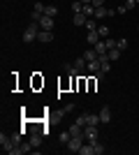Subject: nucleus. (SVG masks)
I'll return each mask as SVG.
<instances>
[{
  "instance_id": "nucleus-1",
  "label": "nucleus",
  "mask_w": 139,
  "mask_h": 155,
  "mask_svg": "<svg viewBox=\"0 0 139 155\" xmlns=\"http://www.w3.org/2000/svg\"><path fill=\"white\" fill-rule=\"evenodd\" d=\"M42 28H40V23H37V21H30V26L26 28V30H23V42H33V39H37V32H40Z\"/></svg>"
},
{
  "instance_id": "nucleus-2",
  "label": "nucleus",
  "mask_w": 139,
  "mask_h": 155,
  "mask_svg": "<svg viewBox=\"0 0 139 155\" xmlns=\"http://www.w3.org/2000/svg\"><path fill=\"white\" fill-rule=\"evenodd\" d=\"M0 146H2V150H5V153H12V150L16 148V143H14V139H12L9 134H5V132L0 134Z\"/></svg>"
},
{
  "instance_id": "nucleus-3",
  "label": "nucleus",
  "mask_w": 139,
  "mask_h": 155,
  "mask_svg": "<svg viewBox=\"0 0 139 155\" xmlns=\"http://www.w3.org/2000/svg\"><path fill=\"white\" fill-rule=\"evenodd\" d=\"M81 146H84V137H72V139L67 141V150H70V153H79Z\"/></svg>"
},
{
  "instance_id": "nucleus-4",
  "label": "nucleus",
  "mask_w": 139,
  "mask_h": 155,
  "mask_svg": "<svg viewBox=\"0 0 139 155\" xmlns=\"http://www.w3.org/2000/svg\"><path fill=\"white\" fill-rule=\"evenodd\" d=\"M84 139L98 141V125H86V127H84Z\"/></svg>"
},
{
  "instance_id": "nucleus-5",
  "label": "nucleus",
  "mask_w": 139,
  "mask_h": 155,
  "mask_svg": "<svg viewBox=\"0 0 139 155\" xmlns=\"http://www.w3.org/2000/svg\"><path fill=\"white\" fill-rule=\"evenodd\" d=\"M40 28H42V30H53V16H46V14H42Z\"/></svg>"
},
{
  "instance_id": "nucleus-6",
  "label": "nucleus",
  "mask_w": 139,
  "mask_h": 155,
  "mask_svg": "<svg viewBox=\"0 0 139 155\" xmlns=\"http://www.w3.org/2000/svg\"><path fill=\"white\" fill-rule=\"evenodd\" d=\"M98 116H100V123H109V120H111V109H109V107H102Z\"/></svg>"
},
{
  "instance_id": "nucleus-7",
  "label": "nucleus",
  "mask_w": 139,
  "mask_h": 155,
  "mask_svg": "<svg viewBox=\"0 0 139 155\" xmlns=\"http://www.w3.org/2000/svg\"><path fill=\"white\" fill-rule=\"evenodd\" d=\"M79 155H95V141L84 143V146H81V150H79Z\"/></svg>"
},
{
  "instance_id": "nucleus-8",
  "label": "nucleus",
  "mask_w": 139,
  "mask_h": 155,
  "mask_svg": "<svg viewBox=\"0 0 139 155\" xmlns=\"http://www.w3.org/2000/svg\"><path fill=\"white\" fill-rule=\"evenodd\" d=\"M86 21H88V16L84 12H79V14H74V19H72V23L77 28H81V26H86Z\"/></svg>"
},
{
  "instance_id": "nucleus-9",
  "label": "nucleus",
  "mask_w": 139,
  "mask_h": 155,
  "mask_svg": "<svg viewBox=\"0 0 139 155\" xmlns=\"http://www.w3.org/2000/svg\"><path fill=\"white\" fill-rule=\"evenodd\" d=\"M86 42H88L91 46H95V44H98V42H100V35H98V30H88V35H86Z\"/></svg>"
},
{
  "instance_id": "nucleus-10",
  "label": "nucleus",
  "mask_w": 139,
  "mask_h": 155,
  "mask_svg": "<svg viewBox=\"0 0 139 155\" xmlns=\"http://www.w3.org/2000/svg\"><path fill=\"white\" fill-rule=\"evenodd\" d=\"M37 39H40V42H51L53 39V30H40L37 32Z\"/></svg>"
},
{
  "instance_id": "nucleus-11",
  "label": "nucleus",
  "mask_w": 139,
  "mask_h": 155,
  "mask_svg": "<svg viewBox=\"0 0 139 155\" xmlns=\"http://www.w3.org/2000/svg\"><path fill=\"white\" fill-rule=\"evenodd\" d=\"M81 56L86 58V63H91V60H98V51H95V46H93V49H88V51H84Z\"/></svg>"
},
{
  "instance_id": "nucleus-12",
  "label": "nucleus",
  "mask_w": 139,
  "mask_h": 155,
  "mask_svg": "<svg viewBox=\"0 0 139 155\" xmlns=\"http://www.w3.org/2000/svg\"><path fill=\"white\" fill-rule=\"evenodd\" d=\"M86 70L91 72V74H98V72H102V70H100V60H91V63L86 65Z\"/></svg>"
},
{
  "instance_id": "nucleus-13",
  "label": "nucleus",
  "mask_w": 139,
  "mask_h": 155,
  "mask_svg": "<svg viewBox=\"0 0 139 155\" xmlns=\"http://www.w3.org/2000/svg\"><path fill=\"white\" fill-rule=\"evenodd\" d=\"M86 58H84V56H79V58H77V60H74V67H77V70H79V72H84V70H86Z\"/></svg>"
},
{
  "instance_id": "nucleus-14",
  "label": "nucleus",
  "mask_w": 139,
  "mask_h": 155,
  "mask_svg": "<svg viewBox=\"0 0 139 155\" xmlns=\"http://www.w3.org/2000/svg\"><path fill=\"white\" fill-rule=\"evenodd\" d=\"M121 53H123V51L116 46V49H109V51H107V56H109V60H118V58H121Z\"/></svg>"
},
{
  "instance_id": "nucleus-15",
  "label": "nucleus",
  "mask_w": 139,
  "mask_h": 155,
  "mask_svg": "<svg viewBox=\"0 0 139 155\" xmlns=\"http://www.w3.org/2000/svg\"><path fill=\"white\" fill-rule=\"evenodd\" d=\"M44 14H46V16H53V19H56V16H58V7H53V5H46Z\"/></svg>"
},
{
  "instance_id": "nucleus-16",
  "label": "nucleus",
  "mask_w": 139,
  "mask_h": 155,
  "mask_svg": "<svg viewBox=\"0 0 139 155\" xmlns=\"http://www.w3.org/2000/svg\"><path fill=\"white\" fill-rule=\"evenodd\" d=\"M72 12H74V14L84 12V2H81V0H72Z\"/></svg>"
},
{
  "instance_id": "nucleus-17",
  "label": "nucleus",
  "mask_w": 139,
  "mask_h": 155,
  "mask_svg": "<svg viewBox=\"0 0 139 155\" xmlns=\"http://www.w3.org/2000/svg\"><path fill=\"white\" fill-rule=\"evenodd\" d=\"M95 51H98V56H102V53H107V51H109V49H107V44H104V39L95 44Z\"/></svg>"
},
{
  "instance_id": "nucleus-18",
  "label": "nucleus",
  "mask_w": 139,
  "mask_h": 155,
  "mask_svg": "<svg viewBox=\"0 0 139 155\" xmlns=\"http://www.w3.org/2000/svg\"><path fill=\"white\" fill-rule=\"evenodd\" d=\"M74 123H79L81 127H86V123H88V114H79V116H77V120H74Z\"/></svg>"
},
{
  "instance_id": "nucleus-19",
  "label": "nucleus",
  "mask_w": 139,
  "mask_h": 155,
  "mask_svg": "<svg viewBox=\"0 0 139 155\" xmlns=\"http://www.w3.org/2000/svg\"><path fill=\"white\" fill-rule=\"evenodd\" d=\"M70 139H72L70 130H67V132H60V143H63V146H67V141H70Z\"/></svg>"
},
{
  "instance_id": "nucleus-20",
  "label": "nucleus",
  "mask_w": 139,
  "mask_h": 155,
  "mask_svg": "<svg viewBox=\"0 0 139 155\" xmlns=\"http://www.w3.org/2000/svg\"><path fill=\"white\" fill-rule=\"evenodd\" d=\"M98 35L100 37H109V28L107 26H98Z\"/></svg>"
},
{
  "instance_id": "nucleus-21",
  "label": "nucleus",
  "mask_w": 139,
  "mask_h": 155,
  "mask_svg": "<svg viewBox=\"0 0 139 155\" xmlns=\"http://www.w3.org/2000/svg\"><path fill=\"white\" fill-rule=\"evenodd\" d=\"M84 28H86V30H98V23H95V19H88Z\"/></svg>"
},
{
  "instance_id": "nucleus-22",
  "label": "nucleus",
  "mask_w": 139,
  "mask_h": 155,
  "mask_svg": "<svg viewBox=\"0 0 139 155\" xmlns=\"http://www.w3.org/2000/svg\"><path fill=\"white\" fill-rule=\"evenodd\" d=\"M100 123V116H95V114H88V123L86 125H98Z\"/></svg>"
},
{
  "instance_id": "nucleus-23",
  "label": "nucleus",
  "mask_w": 139,
  "mask_h": 155,
  "mask_svg": "<svg viewBox=\"0 0 139 155\" xmlns=\"http://www.w3.org/2000/svg\"><path fill=\"white\" fill-rule=\"evenodd\" d=\"M116 46H118L121 51H125V49H127V39H123V37H121L118 42H116Z\"/></svg>"
},
{
  "instance_id": "nucleus-24",
  "label": "nucleus",
  "mask_w": 139,
  "mask_h": 155,
  "mask_svg": "<svg viewBox=\"0 0 139 155\" xmlns=\"http://www.w3.org/2000/svg\"><path fill=\"white\" fill-rule=\"evenodd\" d=\"M104 44H107V49H116V39L107 37V39H104Z\"/></svg>"
},
{
  "instance_id": "nucleus-25",
  "label": "nucleus",
  "mask_w": 139,
  "mask_h": 155,
  "mask_svg": "<svg viewBox=\"0 0 139 155\" xmlns=\"http://www.w3.org/2000/svg\"><path fill=\"white\" fill-rule=\"evenodd\" d=\"M44 9H46V5H44V2H35V12L44 14Z\"/></svg>"
},
{
  "instance_id": "nucleus-26",
  "label": "nucleus",
  "mask_w": 139,
  "mask_h": 155,
  "mask_svg": "<svg viewBox=\"0 0 139 155\" xmlns=\"http://www.w3.org/2000/svg\"><path fill=\"white\" fill-rule=\"evenodd\" d=\"M123 5H125V9H127V12H130V9H134V5H137V2H134V0H125Z\"/></svg>"
},
{
  "instance_id": "nucleus-27",
  "label": "nucleus",
  "mask_w": 139,
  "mask_h": 155,
  "mask_svg": "<svg viewBox=\"0 0 139 155\" xmlns=\"http://www.w3.org/2000/svg\"><path fill=\"white\" fill-rule=\"evenodd\" d=\"M104 153V146H102V143H98L95 141V155H102Z\"/></svg>"
},
{
  "instance_id": "nucleus-28",
  "label": "nucleus",
  "mask_w": 139,
  "mask_h": 155,
  "mask_svg": "<svg viewBox=\"0 0 139 155\" xmlns=\"http://www.w3.org/2000/svg\"><path fill=\"white\" fill-rule=\"evenodd\" d=\"M40 19H42V14L33 9V14H30V21H37V23H40Z\"/></svg>"
},
{
  "instance_id": "nucleus-29",
  "label": "nucleus",
  "mask_w": 139,
  "mask_h": 155,
  "mask_svg": "<svg viewBox=\"0 0 139 155\" xmlns=\"http://www.w3.org/2000/svg\"><path fill=\"white\" fill-rule=\"evenodd\" d=\"M74 109V104H67V107H65V109H63V111H60V118H63V116H65V114H70V111H72Z\"/></svg>"
},
{
  "instance_id": "nucleus-30",
  "label": "nucleus",
  "mask_w": 139,
  "mask_h": 155,
  "mask_svg": "<svg viewBox=\"0 0 139 155\" xmlns=\"http://www.w3.org/2000/svg\"><path fill=\"white\" fill-rule=\"evenodd\" d=\"M91 5H93V7H104V0H93Z\"/></svg>"
},
{
  "instance_id": "nucleus-31",
  "label": "nucleus",
  "mask_w": 139,
  "mask_h": 155,
  "mask_svg": "<svg viewBox=\"0 0 139 155\" xmlns=\"http://www.w3.org/2000/svg\"><path fill=\"white\" fill-rule=\"evenodd\" d=\"M81 2H84V5H88V2H93V0H81Z\"/></svg>"
},
{
  "instance_id": "nucleus-32",
  "label": "nucleus",
  "mask_w": 139,
  "mask_h": 155,
  "mask_svg": "<svg viewBox=\"0 0 139 155\" xmlns=\"http://www.w3.org/2000/svg\"><path fill=\"white\" fill-rule=\"evenodd\" d=\"M134 2H137V5H139V0H134Z\"/></svg>"
}]
</instances>
